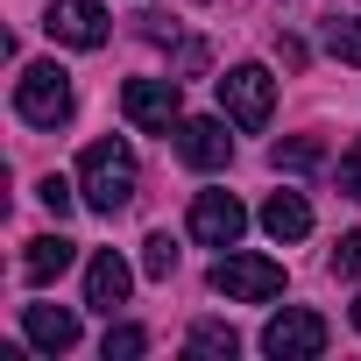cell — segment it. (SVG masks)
<instances>
[{"label": "cell", "mask_w": 361, "mask_h": 361, "mask_svg": "<svg viewBox=\"0 0 361 361\" xmlns=\"http://www.w3.org/2000/svg\"><path fill=\"white\" fill-rule=\"evenodd\" d=\"M78 199H85L92 213H106V220L135 199V149H128V142H92V149L78 156Z\"/></svg>", "instance_id": "obj_1"}, {"label": "cell", "mask_w": 361, "mask_h": 361, "mask_svg": "<svg viewBox=\"0 0 361 361\" xmlns=\"http://www.w3.org/2000/svg\"><path fill=\"white\" fill-rule=\"evenodd\" d=\"M213 290L220 298H234V305H269V298H283V262H269V255H220L213 262Z\"/></svg>", "instance_id": "obj_2"}, {"label": "cell", "mask_w": 361, "mask_h": 361, "mask_svg": "<svg viewBox=\"0 0 361 361\" xmlns=\"http://www.w3.org/2000/svg\"><path fill=\"white\" fill-rule=\"evenodd\" d=\"M15 114H22L29 128H64V121H71V78H64L57 64H29L22 85H15Z\"/></svg>", "instance_id": "obj_3"}, {"label": "cell", "mask_w": 361, "mask_h": 361, "mask_svg": "<svg viewBox=\"0 0 361 361\" xmlns=\"http://www.w3.org/2000/svg\"><path fill=\"white\" fill-rule=\"evenodd\" d=\"M177 106H185V99H177V71H170V78H128V85H121V114H128L142 135H170L177 121H185Z\"/></svg>", "instance_id": "obj_4"}, {"label": "cell", "mask_w": 361, "mask_h": 361, "mask_svg": "<svg viewBox=\"0 0 361 361\" xmlns=\"http://www.w3.org/2000/svg\"><path fill=\"white\" fill-rule=\"evenodd\" d=\"M220 106H227L234 128H262L269 106H276V78H269L262 64H234V71L220 78Z\"/></svg>", "instance_id": "obj_5"}, {"label": "cell", "mask_w": 361, "mask_h": 361, "mask_svg": "<svg viewBox=\"0 0 361 361\" xmlns=\"http://www.w3.org/2000/svg\"><path fill=\"white\" fill-rule=\"evenodd\" d=\"M262 354H276V361H312V354H326V319H319V312H276V319L262 326Z\"/></svg>", "instance_id": "obj_6"}, {"label": "cell", "mask_w": 361, "mask_h": 361, "mask_svg": "<svg viewBox=\"0 0 361 361\" xmlns=\"http://www.w3.org/2000/svg\"><path fill=\"white\" fill-rule=\"evenodd\" d=\"M241 227H248V213H241L234 192H199V199H192V241H206V248H234Z\"/></svg>", "instance_id": "obj_7"}, {"label": "cell", "mask_w": 361, "mask_h": 361, "mask_svg": "<svg viewBox=\"0 0 361 361\" xmlns=\"http://www.w3.org/2000/svg\"><path fill=\"white\" fill-rule=\"evenodd\" d=\"M57 43H71V50H99L106 43V8L99 0H50V22H43Z\"/></svg>", "instance_id": "obj_8"}, {"label": "cell", "mask_w": 361, "mask_h": 361, "mask_svg": "<svg viewBox=\"0 0 361 361\" xmlns=\"http://www.w3.org/2000/svg\"><path fill=\"white\" fill-rule=\"evenodd\" d=\"M177 156H185L192 170H227V156H234V135H227V121H213V114H199V121H177Z\"/></svg>", "instance_id": "obj_9"}, {"label": "cell", "mask_w": 361, "mask_h": 361, "mask_svg": "<svg viewBox=\"0 0 361 361\" xmlns=\"http://www.w3.org/2000/svg\"><path fill=\"white\" fill-rule=\"evenodd\" d=\"M128 283H135V269H128L114 248H99V255L85 262V305H92V312H106V319H114V312L128 305Z\"/></svg>", "instance_id": "obj_10"}, {"label": "cell", "mask_w": 361, "mask_h": 361, "mask_svg": "<svg viewBox=\"0 0 361 361\" xmlns=\"http://www.w3.org/2000/svg\"><path fill=\"white\" fill-rule=\"evenodd\" d=\"M22 326H29V340H36L43 354H71V347H78V312H64V305H29Z\"/></svg>", "instance_id": "obj_11"}, {"label": "cell", "mask_w": 361, "mask_h": 361, "mask_svg": "<svg viewBox=\"0 0 361 361\" xmlns=\"http://www.w3.org/2000/svg\"><path fill=\"white\" fill-rule=\"evenodd\" d=\"M262 227H269V241H305V234H312V206H305L298 192H269Z\"/></svg>", "instance_id": "obj_12"}, {"label": "cell", "mask_w": 361, "mask_h": 361, "mask_svg": "<svg viewBox=\"0 0 361 361\" xmlns=\"http://www.w3.org/2000/svg\"><path fill=\"white\" fill-rule=\"evenodd\" d=\"M71 255H78V248H71L64 234H36V241H29V255H22V276H29V283H50V276H64V269H71Z\"/></svg>", "instance_id": "obj_13"}, {"label": "cell", "mask_w": 361, "mask_h": 361, "mask_svg": "<svg viewBox=\"0 0 361 361\" xmlns=\"http://www.w3.org/2000/svg\"><path fill=\"white\" fill-rule=\"evenodd\" d=\"M319 156H326V149H319L312 135H290V142H276V149H269V163H276V170H319Z\"/></svg>", "instance_id": "obj_14"}, {"label": "cell", "mask_w": 361, "mask_h": 361, "mask_svg": "<svg viewBox=\"0 0 361 361\" xmlns=\"http://www.w3.org/2000/svg\"><path fill=\"white\" fill-rule=\"evenodd\" d=\"M142 276H156V283L177 276V241H170V234H149V241H142Z\"/></svg>", "instance_id": "obj_15"}, {"label": "cell", "mask_w": 361, "mask_h": 361, "mask_svg": "<svg viewBox=\"0 0 361 361\" xmlns=\"http://www.w3.org/2000/svg\"><path fill=\"white\" fill-rule=\"evenodd\" d=\"M192 354H213V361H234V354H241V340H234V326H192Z\"/></svg>", "instance_id": "obj_16"}, {"label": "cell", "mask_w": 361, "mask_h": 361, "mask_svg": "<svg viewBox=\"0 0 361 361\" xmlns=\"http://www.w3.org/2000/svg\"><path fill=\"white\" fill-rule=\"evenodd\" d=\"M326 50H333L340 64H361V15H354V22H326Z\"/></svg>", "instance_id": "obj_17"}, {"label": "cell", "mask_w": 361, "mask_h": 361, "mask_svg": "<svg viewBox=\"0 0 361 361\" xmlns=\"http://www.w3.org/2000/svg\"><path fill=\"white\" fill-rule=\"evenodd\" d=\"M149 347V333L142 326H106V361H135Z\"/></svg>", "instance_id": "obj_18"}, {"label": "cell", "mask_w": 361, "mask_h": 361, "mask_svg": "<svg viewBox=\"0 0 361 361\" xmlns=\"http://www.w3.org/2000/svg\"><path fill=\"white\" fill-rule=\"evenodd\" d=\"M333 276H361V227L340 234V248H333Z\"/></svg>", "instance_id": "obj_19"}, {"label": "cell", "mask_w": 361, "mask_h": 361, "mask_svg": "<svg viewBox=\"0 0 361 361\" xmlns=\"http://www.w3.org/2000/svg\"><path fill=\"white\" fill-rule=\"evenodd\" d=\"M36 199H43V206H50L57 220L71 213V185H64V177H43V185H36Z\"/></svg>", "instance_id": "obj_20"}, {"label": "cell", "mask_w": 361, "mask_h": 361, "mask_svg": "<svg viewBox=\"0 0 361 361\" xmlns=\"http://www.w3.org/2000/svg\"><path fill=\"white\" fill-rule=\"evenodd\" d=\"M340 192H347V199H361V142L340 156Z\"/></svg>", "instance_id": "obj_21"}, {"label": "cell", "mask_w": 361, "mask_h": 361, "mask_svg": "<svg viewBox=\"0 0 361 361\" xmlns=\"http://www.w3.org/2000/svg\"><path fill=\"white\" fill-rule=\"evenodd\" d=\"M206 71V43H185V50H177V78H199Z\"/></svg>", "instance_id": "obj_22"}, {"label": "cell", "mask_w": 361, "mask_h": 361, "mask_svg": "<svg viewBox=\"0 0 361 361\" xmlns=\"http://www.w3.org/2000/svg\"><path fill=\"white\" fill-rule=\"evenodd\" d=\"M276 57H283V71H298V64H305V43H298V36H276Z\"/></svg>", "instance_id": "obj_23"}, {"label": "cell", "mask_w": 361, "mask_h": 361, "mask_svg": "<svg viewBox=\"0 0 361 361\" xmlns=\"http://www.w3.org/2000/svg\"><path fill=\"white\" fill-rule=\"evenodd\" d=\"M354 333H361V305H354Z\"/></svg>", "instance_id": "obj_24"}]
</instances>
